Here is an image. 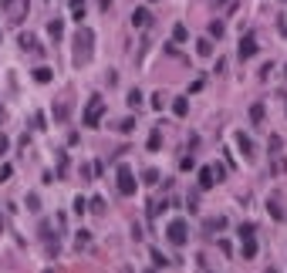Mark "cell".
<instances>
[{
    "instance_id": "6da1fadb",
    "label": "cell",
    "mask_w": 287,
    "mask_h": 273,
    "mask_svg": "<svg viewBox=\"0 0 287 273\" xmlns=\"http://www.w3.org/2000/svg\"><path fill=\"white\" fill-rule=\"evenodd\" d=\"M91 44H95V34H91L88 27H81V31L74 34V61H78V65L91 61Z\"/></svg>"
},
{
    "instance_id": "7a4b0ae2",
    "label": "cell",
    "mask_w": 287,
    "mask_h": 273,
    "mask_svg": "<svg viewBox=\"0 0 287 273\" xmlns=\"http://www.w3.org/2000/svg\"><path fill=\"white\" fill-rule=\"evenodd\" d=\"M240 253H243V260H254V257H257V236H254V226H240Z\"/></svg>"
},
{
    "instance_id": "3957f363",
    "label": "cell",
    "mask_w": 287,
    "mask_h": 273,
    "mask_svg": "<svg viewBox=\"0 0 287 273\" xmlns=\"http://www.w3.org/2000/svg\"><path fill=\"white\" fill-rule=\"evenodd\" d=\"M101 115H105V101H101V98H91L88 108H85V118H81V121L88 125V129H98Z\"/></svg>"
},
{
    "instance_id": "277c9868",
    "label": "cell",
    "mask_w": 287,
    "mask_h": 273,
    "mask_svg": "<svg viewBox=\"0 0 287 273\" xmlns=\"http://www.w3.org/2000/svg\"><path fill=\"white\" fill-rule=\"evenodd\" d=\"M166 236H169V243H172V246H182V243H186V236H189L186 219H172V223L166 226Z\"/></svg>"
},
{
    "instance_id": "5b68a950",
    "label": "cell",
    "mask_w": 287,
    "mask_h": 273,
    "mask_svg": "<svg viewBox=\"0 0 287 273\" xmlns=\"http://www.w3.org/2000/svg\"><path fill=\"white\" fill-rule=\"evenodd\" d=\"M135 189H139L135 172H132L129 165H118V193H122V196H135Z\"/></svg>"
},
{
    "instance_id": "8992f818",
    "label": "cell",
    "mask_w": 287,
    "mask_h": 273,
    "mask_svg": "<svg viewBox=\"0 0 287 273\" xmlns=\"http://www.w3.org/2000/svg\"><path fill=\"white\" fill-rule=\"evenodd\" d=\"M260 51V44H257V37L254 34H247V37H240V48H237V54H240V61H250V57Z\"/></svg>"
},
{
    "instance_id": "52a82bcc",
    "label": "cell",
    "mask_w": 287,
    "mask_h": 273,
    "mask_svg": "<svg viewBox=\"0 0 287 273\" xmlns=\"http://www.w3.org/2000/svg\"><path fill=\"white\" fill-rule=\"evenodd\" d=\"M216 182H220V179H216L213 165H203V169H199V189H213Z\"/></svg>"
},
{
    "instance_id": "ba28073f",
    "label": "cell",
    "mask_w": 287,
    "mask_h": 273,
    "mask_svg": "<svg viewBox=\"0 0 287 273\" xmlns=\"http://www.w3.org/2000/svg\"><path fill=\"white\" fill-rule=\"evenodd\" d=\"M149 24V10L139 7V10H132V27H146Z\"/></svg>"
},
{
    "instance_id": "9c48e42d",
    "label": "cell",
    "mask_w": 287,
    "mask_h": 273,
    "mask_svg": "<svg viewBox=\"0 0 287 273\" xmlns=\"http://www.w3.org/2000/svg\"><path fill=\"white\" fill-rule=\"evenodd\" d=\"M237 145H240V152H243L247 159H250V155H254V142H250V138H247L243 132H240V135H237Z\"/></svg>"
},
{
    "instance_id": "30bf717a",
    "label": "cell",
    "mask_w": 287,
    "mask_h": 273,
    "mask_svg": "<svg viewBox=\"0 0 287 273\" xmlns=\"http://www.w3.org/2000/svg\"><path fill=\"white\" fill-rule=\"evenodd\" d=\"M196 51H199V57H210V54H213V40H210V37L196 40Z\"/></svg>"
},
{
    "instance_id": "8fae6325",
    "label": "cell",
    "mask_w": 287,
    "mask_h": 273,
    "mask_svg": "<svg viewBox=\"0 0 287 273\" xmlns=\"http://www.w3.org/2000/svg\"><path fill=\"white\" fill-rule=\"evenodd\" d=\"M51 78H54V74H51V68H34V81H37V85H48Z\"/></svg>"
},
{
    "instance_id": "7c38bea8",
    "label": "cell",
    "mask_w": 287,
    "mask_h": 273,
    "mask_svg": "<svg viewBox=\"0 0 287 273\" xmlns=\"http://www.w3.org/2000/svg\"><path fill=\"white\" fill-rule=\"evenodd\" d=\"M71 14H74V20L81 24V17H85V0H71Z\"/></svg>"
},
{
    "instance_id": "4fadbf2b",
    "label": "cell",
    "mask_w": 287,
    "mask_h": 273,
    "mask_svg": "<svg viewBox=\"0 0 287 273\" xmlns=\"http://www.w3.org/2000/svg\"><path fill=\"white\" fill-rule=\"evenodd\" d=\"M172 112H176V115L182 118V115L189 112V101H186V98H176V101H172Z\"/></svg>"
},
{
    "instance_id": "5bb4252c",
    "label": "cell",
    "mask_w": 287,
    "mask_h": 273,
    "mask_svg": "<svg viewBox=\"0 0 287 273\" xmlns=\"http://www.w3.org/2000/svg\"><path fill=\"white\" fill-rule=\"evenodd\" d=\"M223 31H227V27H223V20H213V24H210V37L220 40V37H223Z\"/></svg>"
},
{
    "instance_id": "9a60e30c",
    "label": "cell",
    "mask_w": 287,
    "mask_h": 273,
    "mask_svg": "<svg viewBox=\"0 0 287 273\" xmlns=\"http://www.w3.org/2000/svg\"><path fill=\"white\" fill-rule=\"evenodd\" d=\"M159 145H162V135L152 132V135H149V152H159Z\"/></svg>"
},
{
    "instance_id": "2e32d148",
    "label": "cell",
    "mask_w": 287,
    "mask_h": 273,
    "mask_svg": "<svg viewBox=\"0 0 287 273\" xmlns=\"http://www.w3.org/2000/svg\"><path fill=\"white\" fill-rule=\"evenodd\" d=\"M20 48L24 51H37V40H34L31 34H24V37H20Z\"/></svg>"
},
{
    "instance_id": "e0dca14e",
    "label": "cell",
    "mask_w": 287,
    "mask_h": 273,
    "mask_svg": "<svg viewBox=\"0 0 287 273\" xmlns=\"http://www.w3.org/2000/svg\"><path fill=\"white\" fill-rule=\"evenodd\" d=\"M250 118H254V125H260L263 121V104H254V108H250Z\"/></svg>"
},
{
    "instance_id": "ac0fdd59",
    "label": "cell",
    "mask_w": 287,
    "mask_h": 273,
    "mask_svg": "<svg viewBox=\"0 0 287 273\" xmlns=\"http://www.w3.org/2000/svg\"><path fill=\"white\" fill-rule=\"evenodd\" d=\"M125 101H129V108H139V104H142V95H139V91H129V98H125Z\"/></svg>"
},
{
    "instance_id": "d6986e66",
    "label": "cell",
    "mask_w": 287,
    "mask_h": 273,
    "mask_svg": "<svg viewBox=\"0 0 287 273\" xmlns=\"http://www.w3.org/2000/svg\"><path fill=\"white\" fill-rule=\"evenodd\" d=\"M48 31H51V37H61V31H65V27H61V20H51Z\"/></svg>"
},
{
    "instance_id": "ffe728a7",
    "label": "cell",
    "mask_w": 287,
    "mask_h": 273,
    "mask_svg": "<svg viewBox=\"0 0 287 273\" xmlns=\"http://www.w3.org/2000/svg\"><path fill=\"white\" fill-rule=\"evenodd\" d=\"M193 165H196V162H193V155H186V159L179 162V169H182V172H189V169H193Z\"/></svg>"
},
{
    "instance_id": "44dd1931",
    "label": "cell",
    "mask_w": 287,
    "mask_h": 273,
    "mask_svg": "<svg viewBox=\"0 0 287 273\" xmlns=\"http://www.w3.org/2000/svg\"><path fill=\"white\" fill-rule=\"evenodd\" d=\"M27 209H31V213H37V209H41V202H37V196H27Z\"/></svg>"
},
{
    "instance_id": "7402d4cb",
    "label": "cell",
    "mask_w": 287,
    "mask_h": 273,
    "mask_svg": "<svg viewBox=\"0 0 287 273\" xmlns=\"http://www.w3.org/2000/svg\"><path fill=\"white\" fill-rule=\"evenodd\" d=\"M172 37H176V40H186V27H182V24H176V31H172Z\"/></svg>"
},
{
    "instance_id": "603a6c76",
    "label": "cell",
    "mask_w": 287,
    "mask_h": 273,
    "mask_svg": "<svg viewBox=\"0 0 287 273\" xmlns=\"http://www.w3.org/2000/svg\"><path fill=\"white\" fill-rule=\"evenodd\" d=\"M10 172H14L10 165H0V182H7V179H10Z\"/></svg>"
},
{
    "instance_id": "cb8c5ba5",
    "label": "cell",
    "mask_w": 287,
    "mask_h": 273,
    "mask_svg": "<svg viewBox=\"0 0 287 273\" xmlns=\"http://www.w3.org/2000/svg\"><path fill=\"white\" fill-rule=\"evenodd\" d=\"M267 209H271V213H274V219H280V216H284V213H280V206H277V202H267Z\"/></svg>"
},
{
    "instance_id": "d4e9b609",
    "label": "cell",
    "mask_w": 287,
    "mask_h": 273,
    "mask_svg": "<svg viewBox=\"0 0 287 273\" xmlns=\"http://www.w3.org/2000/svg\"><path fill=\"white\" fill-rule=\"evenodd\" d=\"M152 263H156V266H166V257H162V253H156V249H152Z\"/></svg>"
},
{
    "instance_id": "484cf974",
    "label": "cell",
    "mask_w": 287,
    "mask_h": 273,
    "mask_svg": "<svg viewBox=\"0 0 287 273\" xmlns=\"http://www.w3.org/2000/svg\"><path fill=\"white\" fill-rule=\"evenodd\" d=\"M4 152H7V138L0 135V155H4Z\"/></svg>"
}]
</instances>
